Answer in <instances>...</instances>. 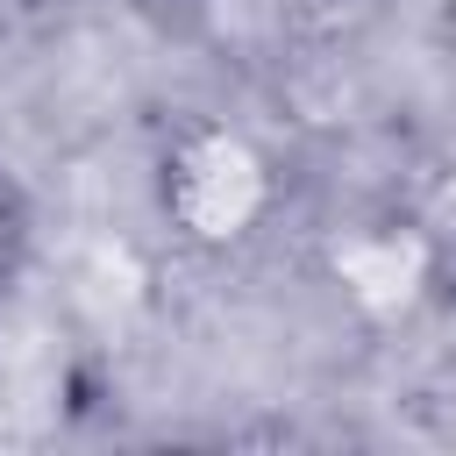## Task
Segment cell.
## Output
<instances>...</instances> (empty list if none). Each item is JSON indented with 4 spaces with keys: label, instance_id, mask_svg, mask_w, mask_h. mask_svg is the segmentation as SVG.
<instances>
[{
    "label": "cell",
    "instance_id": "3957f363",
    "mask_svg": "<svg viewBox=\"0 0 456 456\" xmlns=\"http://www.w3.org/2000/svg\"><path fill=\"white\" fill-rule=\"evenodd\" d=\"M21 256H28V207H21V192L0 178V292L14 285Z\"/></svg>",
    "mask_w": 456,
    "mask_h": 456
},
{
    "label": "cell",
    "instance_id": "277c9868",
    "mask_svg": "<svg viewBox=\"0 0 456 456\" xmlns=\"http://www.w3.org/2000/svg\"><path fill=\"white\" fill-rule=\"evenodd\" d=\"M28 7H36V0H0V28H7V21H21Z\"/></svg>",
    "mask_w": 456,
    "mask_h": 456
},
{
    "label": "cell",
    "instance_id": "5b68a950",
    "mask_svg": "<svg viewBox=\"0 0 456 456\" xmlns=\"http://www.w3.org/2000/svg\"><path fill=\"white\" fill-rule=\"evenodd\" d=\"M278 7H292V14H306V7H328V0H278Z\"/></svg>",
    "mask_w": 456,
    "mask_h": 456
},
{
    "label": "cell",
    "instance_id": "7a4b0ae2",
    "mask_svg": "<svg viewBox=\"0 0 456 456\" xmlns=\"http://www.w3.org/2000/svg\"><path fill=\"white\" fill-rule=\"evenodd\" d=\"M314 264H321V285L335 292V306L370 335L413 328L442 299V278H449L442 235L420 214H399V207H370V214L321 228Z\"/></svg>",
    "mask_w": 456,
    "mask_h": 456
},
{
    "label": "cell",
    "instance_id": "6da1fadb",
    "mask_svg": "<svg viewBox=\"0 0 456 456\" xmlns=\"http://www.w3.org/2000/svg\"><path fill=\"white\" fill-rule=\"evenodd\" d=\"M285 157L228 114H185L150 171L157 221L192 256H242L264 242L285 214Z\"/></svg>",
    "mask_w": 456,
    "mask_h": 456
}]
</instances>
